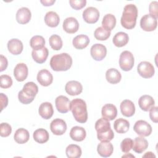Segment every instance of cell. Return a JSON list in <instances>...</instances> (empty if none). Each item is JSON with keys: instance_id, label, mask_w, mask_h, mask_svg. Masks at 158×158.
<instances>
[{"instance_id": "1", "label": "cell", "mask_w": 158, "mask_h": 158, "mask_svg": "<svg viewBox=\"0 0 158 158\" xmlns=\"http://www.w3.org/2000/svg\"><path fill=\"white\" fill-rule=\"evenodd\" d=\"M138 17V9L135 4H130L124 7L120 19L121 25L126 29L133 28L136 23Z\"/></svg>"}, {"instance_id": "2", "label": "cell", "mask_w": 158, "mask_h": 158, "mask_svg": "<svg viewBox=\"0 0 158 158\" xmlns=\"http://www.w3.org/2000/svg\"><path fill=\"white\" fill-rule=\"evenodd\" d=\"M70 110L72 111L75 120L84 123L88 120V112L85 101L81 99L76 98L70 102Z\"/></svg>"}, {"instance_id": "3", "label": "cell", "mask_w": 158, "mask_h": 158, "mask_svg": "<svg viewBox=\"0 0 158 158\" xmlns=\"http://www.w3.org/2000/svg\"><path fill=\"white\" fill-rule=\"evenodd\" d=\"M72 65V59L67 53L53 56L50 60V66L54 71H67Z\"/></svg>"}, {"instance_id": "4", "label": "cell", "mask_w": 158, "mask_h": 158, "mask_svg": "<svg viewBox=\"0 0 158 158\" xmlns=\"http://www.w3.org/2000/svg\"><path fill=\"white\" fill-rule=\"evenodd\" d=\"M95 130L97 131V138L101 141H110L114 136V132L110 128L109 120L101 118L95 123Z\"/></svg>"}, {"instance_id": "5", "label": "cell", "mask_w": 158, "mask_h": 158, "mask_svg": "<svg viewBox=\"0 0 158 158\" xmlns=\"http://www.w3.org/2000/svg\"><path fill=\"white\" fill-rule=\"evenodd\" d=\"M38 92V87L34 82H27L18 94L19 100L22 104H28L34 100Z\"/></svg>"}, {"instance_id": "6", "label": "cell", "mask_w": 158, "mask_h": 158, "mask_svg": "<svg viewBox=\"0 0 158 158\" xmlns=\"http://www.w3.org/2000/svg\"><path fill=\"white\" fill-rule=\"evenodd\" d=\"M134 57L132 53L128 51H123L119 58V65L123 71L130 70L134 65Z\"/></svg>"}, {"instance_id": "7", "label": "cell", "mask_w": 158, "mask_h": 158, "mask_svg": "<svg viewBox=\"0 0 158 158\" xmlns=\"http://www.w3.org/2000/svg\"><path fill=\"white\" fill-rule=\"evenodd\" d=\"M157 26V20L151 14H146L140 20V27L146 31H152L156 30Z\"/></svg>"}, {"instance_id": "8", "label": "cell", "mask_w": 158, "mask_h": 158, "mask_svg": "<svg viewBox=\"0 0 158 158\" xmlns=\"http://www.w3.org/2000/svg\"><path fill=\"white\" fill-rule=\"evenodd\" d=\"M137 71L139 75L144 78H151L155 73L152 64L147 61L141 62L138 65Z\"/></svg>"}, {"instance_id": "9", "label": "cell", "mask_w": 158, "mask_h": 158, "mask_svg": "<svg viewBox=\"0 0 158 158\" xmlns=\"http://www.w3.org/2000/svg\"><path fill=\"white\" fill-rule=\"evenodd\" d=\"M133 130L141 136H148L152 133V127L147 122L139 120L136 122L133 127Z\"/></svg>"}, {"instance_id": "10", "label": "cell", "mask_w": 158, "mask_h": 158, "mask_svg": "<svg viewBox=\"0 0 158 158\" xmlns=\"http://www.w3.org/2000/svg\"><path fill=\"white\" fill-rule=\"evenodd\" d=\"M83 18L88 23H94L99 18V12L96 7H88L83 10Z\"/></svg>"}, {"instance_id": "11", "label": "cell", "mask_w": 158, "mask_h": 158, "mask_svg": "<svg viewBox=\"0 0 158 158\" xmlns=\"http://www.w3.org/2000/svg\"><path fill=\"white\" fill-rule=\"evenodd\" d=\"M90 53L92 57L97 61H100L104 59L106 56L107 49L106 46L102 44H94L90 49Z\"/></svg>"}, {"instance_id": "12", "label": "cell", "mask_w": 158, "mask_h": 158, "mask_svg": "<svg viewBox=\"0 0 158 158\" xmlns=\"http://www.w3.org/2000/svg\"><path fill=\"white\" fill-rule=\"evenodd\" d=\"M50 129L54 135H62L67 130V124L64 120L56 118L51 122Z\"/></svg>"}, {"instance_id": "13", "label": "cell", "mask_w": 158, "mask_h": 158, "mask_svg": "<svg viewBox=\"0 0 158 158\" xmlns=\"http://www.w3.org/2000/svg\"><path fill=\"white\" fill-rule=\"evenodd\" d=\"M56 107L60 113H67L70 110V101L68 98L65 96H59L55 100Z\"/></svg>"}, {"instance_id": "14", "label": "cell", "mask_w": 158, "mask_h": 158, "mask_svg": "<svg viewBox=\"0 0 158 158\" xmlns=\"http://www.w3.org/2000/svg\"><path fill=\"white\" fill-rule=\"evenodd\" d=\"M28 73V67L24 63H19L14 68V75L18 81H24L27 78Z\"/></svg>"}, {"instance_id": "15", "label": "cell", "mask_w": 158, "mask_h": 158, "mask_svg": "<svg viewBox=\"0 0 158 158\" xmlns=\"http://www.w3.org/2000/svg\"><path fill=\"white\" fill-rule=\"evenodd\" d=\"M65 90L68 94L70 96H76L81 94L83 91V86L79 81L71 80L66 83Z\"/></svg>"}, {"instance_id": "16", "label": "cell", "mask_w": 158, "mask_h": 158, "mask_svg": "<svg viewBox=\"0 0 158 158\" xmlns=\"http://www.w3.org/2000/svg\"><path fill=\"white\" fill-rule=\"evenodd\" d=\"M37 80L41 85L48 86L52 83L53 77L49 71L46 69H42L37 74Z\"/></svg>"}, {"instance_id": "17", "label": "cell", "mask_w": 158, "mask_h": 158, "mask_svg": "<svg viewBox=\"0 0 158 158\" xmlns=\"http://www.w3.org/2000/svg\"><path fill=\"white\" fill-rule=\"evenodd\" d=\"M79 28V23L77 20L72 17L66 18L63 22V29L68 33H75Z\"/></svg>"}, {"instance_id": "18", "label": "cell", "mask_w": 158, "mask_h": 158, "mask_svg": "<svg viewBox=\"0 0 158 158\" xmlns=\"http://www.w3.org/2000/svg\"><path fill=\"white\" fill-rule=\"evenodd\" d=\"M101 114L103 118L107 120H113L117 115V107L112 104H106L101 110Z\"/></svg>"}, {"instance_id": "19", "label": "cell", "mask_w": 158, "mask_h": 158, "mask_svg": "<svg viewBox=\"0 0 158 158\" xmlns=\"http://www.w3.org/2000/svg\"><path fill=\"white\" fill-rule=\"evenodd\" d=\"M114 148L110 141H101L97 146V151L98 154L103 157H107L113 153Z\"/></svg>"}, {"instance_id": "20", "label": "cell", "mask_w": 158, "mask_h": 158, "mask_svg": "<svg viewBox=\"0 0 158 158\" xmlns=\"http://www.w3.org/2000/svg\"><path fill=\"white\" fill-rule=\"evenodd\" d=\"M31 11L27 7H21L16 13V20L20 24H26L28 23L31 19Z\"/></svg>"}, {"instance_id": "21", "label": "cell", "mask_w": 158, "mask_h": 158, "mask_svg": "<svg viewBox=\"0 0 158 158\" xmlns=\"http://www.w3.org/2000/svg\"><path fill=\"white\" fill-rule=\"evenodd\" d=\"M120 110L122 114L125 117H130L135 112V106L133 102L128 99L123 100L120 104Z\"/></svg>"}, {"instance_id": "22", "label": "cell", "mask_w": 158, "mask_h": 158, "mask_svg": "<svg viewBox=\"0 0 158 158\" xmlns=\"http://www.w3.org/2000/svg\"><path fill=\"white\" fill-rule=\"evenodd\" d=\"M23 43L20 40L12 38L7 43V49L13 55H19L23 51Z\"/></svg>"}, {"instance_id": "23", "label": "cell", "mask_w": 158, "mask_h": 158, "mask_svg": "<svg viewBox=\"0 0 158 158\" xmlns=\"http://www.w3.org/2000/svg\"><path fill=\"white\" fill-rule=\"evenodd\" d=\"M39 114L44 119L48 120L52 117L54 114L53 107L51 103L44 102L41 104L39 107Z\"/></svg>"}, {"instance_id": "24", "label": "cell", "mask_w": 158, "mask_h": 158, "mask_svg": "<svg viewBox=\"0 0 158 158\" xmlns=\"http://www.w3.org/2000/svg\"><path fill=\"white\" fill-rule=\"evenodd\" d=\"M155 101L153 98L149 95H143L138 99V105L140 109L145 112L149 111L151 107L154 106Z\"/></svg>"}, {"instance_id": "25", "label": "cell", "mask_w": 158, "mask_h": 158, "mask_svg": "<svg viewBox=\"0 0 158 158\" xmlns=\"http://www.w3.org/2000/svg\"><path fill=\"white\" fill-rule=\"evenodd\" d=\"M49 51L46 47H43V48L37 50H33L31 52V56L33 60L38 64L44 63L46 60Z\"/></svg>"}, {"instance_id": "26", "label": "cell", "mask_w": 158, "mask_h": 158, "mask_svg": "<svg viewBox=\"0 0 158 158\" xmlns=\"http://www.w3.org/2000/svg\"><path fill=\"white\" fill-rule=\"evenodd\" d=\"M86 136V133L81 127L75 126L72 128L70 131V136L72 139L75 141H82L85 139Z\"/></svg>"}, {"instance_id": "27", "label": "cell", "mask_w": 158, "mask_h": 158, "mask_svg": "<svg viewBox=\"0 0 158 158\" xmlns=\"http://www.w3.org/2000/svg\"><path fill=\"white\" fill-rule=\"evenodd\" d=\"M148 147V141L143 137H136L133 141L132 149L136 153L141 154Z\"/></svg>"}, {"instance_id": "28", "label": "cell", "mask_w": 158, "mask_h": 158, "mask_svg": "<svg viewBox=\"0 0 158 158\" xmlns=\"http://www.w3.org/2000/svg\"><path fill=\"white\" fill-rule=\"evenodd\" d=\"M122 75L120 72L116 69L110 68L106 72V78L111 84H117L121 80Z\"/></svg>"}, {"instance_id": "29", "label": "cell", "mask_w": 158, "mask_h": 158, "mask_svg": "<svg viewBox=\"0 0 158 158\" xmlns=\"http://www.w3.org/2000/svg\"><path fill=\"white\" fill-rule=\"evenodd\" d=\"M14 138L18 144H24L27 143L30 138V134L27 130L20 128L16 130L14 133Z\"/></svg>"}, {"instance_id": "30", "label": "cell", "mask_w": 158, "mask_h": 158, "mask_svg": "<svg viewBox=\"0 0 158 158\" xmlns=\"http://www.w3.org/2000/svg\"><path fill=\"white\" fill-rule=\"evenodd\" d=\"M89 43V39L85 35H79L75 36L73 41V46L77 49H83L87 47Z\"/></svg>"}, {"instance_id": "31", "label": "cell", "mask_w": 158, "mask_h": 158, "mask_svg": "<svg viewBox=\"0 0 158 158\" xmlns=\"http://www.w3.org/2000/svg\"><path fill=\"white\" fill-rule=\"evenodd\" d=\"M60 22V18L58 14L54 11L48 12L44 16L45 23L50 27H56Z\"/></svg>"}, {"instance_id": "32", "label": "cell", "mask_w": 158, "mask_h": 158, "mask_svg": "<svg viewBox=\"0 0 158 158\" xmlns=\"http://www.w3.org/2000/svg\"><path fill=\"white\" fill-rule=\"evenodd\" d=\"M129 41L128 35L122 31H120L117 33L112 39V42L118 48L123 47L125 46Z\"/></svg>"}, {"instance_id": "33", "label": "cell", "mask_w": 158, "mask_h": 158, "mask_svg": "<svg viewBox=\"0 0 158 158\" xmlns=\"http://www.w3.org/2000/svg\"><path fill=\"white\" fill-rule=\"evenodd\" d=\"M129 128V122L122 118L115 120L114 123V128L118 133H125L128 131Z\"/></svg>"}, {"instance_id": "34", "label": "cell", "mask_w": 158, "mask_h": 158, "mask_svg": "<svg viewBox=\"0 0 158 158\" xmlns=\"http://www.w3.org/2000/svg\"><path fill=\"white\" fill-rule=\"evenodd\" d=\"M33 136L34 140L40 144L46 143L49 138V133L44 128H39L36 130L33 133Z\"/></svg>"}, {"instance_id": "35", "label": "cell", "mask_w": 158, "mask_h": 158, "mask_svg": "<svg viewBox=\"0 0 158 158\" xmlns=\"http://www.w3.org/2000/svg\"><path fill=\"white\" fill-rule=\"evenodd\" d=\"M116 25V19L115 17L111 14H107L105 15L102 19V27L107 31H110Z\"/></svg>"}, {"instance_id": "36", "label": "cell", "mask_w": 158, "mask_h": 158, "mask_svg": "<svg viewBox=\"0 0 158 158\" xmlns=\"http://www.w3.org/2000/svg\"><path fill=\"white\" fill-rule=\"evenodd\" d=\"M65 153L69 158H78L81 155V149L77 144H69L65 150Z\"/></svg>"}, {"instance_id": "37", "label": "cell", "mask_w": 158, "mask_h": 158, "mask_svg": "<svg viewBox=\"0 0 158 158\" xmlns=\"http://www.w3.org/2000/svg\"><path fill=\"white\" fill-rule=\"evenodd\" d=\"M30 46L33 50H37L44 47L45 40L42 36L35 35L33 36L30 41Z\"/></svg>"}, {"instance_id": "38", "label": "cell", "mask_w": 158, "mask_h": 158, "mask_svg": "<svg viewBox=\"0 0 158 158\" xmlns=\"http://www.w3.org/2000/svg\"><path fill=\"white\" fill-rule=\"evenodd\" d=\"M49 44L51 48L56 51L60 50L62 47V40L61 38L57 35H52L49 39Z\"/></svg>"}, {"instance_id": "39", "label": "cell", "mask_w": 158, "mask_h": 158, "mask_svg": "<svg viewBox=\"0 0 158 158\" xmlns=\"http://www.w3.org/2000/svg\"><path fill=\"white\" fill-rule=\"evenodd\" d=\"M95 38L98 40L104 41L109 38L110 36V31L106 30L104 28L100 27L97 28L94 33Z\"/></svg>"}, {"instance_id": "40", "label": "cell", "mask_w": 158, "mask_h": 158, "mask_svg": "<svg viewBox=\"0 0 158 158\" xmlns=\"http://www.w3.org/2000/svg\"><path fill=\"white\" fill-rule=\"evenodd\" d=\"M133 141L130 138H125L124 139L122 140L120 144V148L122 152L127 153L129 152L133 147Z\"/></svg>"}, {"instance_id": "41", "label": "cell", "mask_w": 158, "mask_h": 158, "mask_svg": "<svg viewBox=\"0 0 158 158\" xmlns=\"http://www.w3.org/2000/svg\"><path fill=\"white\" fill-rule=\"evenodd\" d=\"M0 86L2 88H9L12 85V78L7 75H2L0 77Z\"/></svg>"}, {"instance_id": "42", "label": "cell", "mask_w": 158, "mask_h": 158, "mask_svg": "<svg viewBox=\"0 0 158 158\" xmlns=\"http://www.w3.org/2000/svg\"><path fill=\"white\" fill-rule=\"evenodd\" d=\"M12 132L11 126L7 123H1L0 125V135L1 137H7Z\"/></svg>"}, {"instance_id": "43", "label": "cell", "mask_w": 158, "mask_h": 158, "mask_svg": "<svg viewBox=\"0 0 158 158\" xmlns=\"http://www.w3.org/2000/svg\"><path fill=\"white\" fill-rule=\"evenodd\" d=\"M69 3L70 4V6L73 9L75 10H80L86 6V0H70Z\"/></svg>"}, {"instance_id": "44", "label": "cell", "mask_w": 158, "mask_h": 158, "mask_svg": "<svg viewBox=\"0 0 158 158\" xmlns=\"http://www.w3.org/2000/svg\"><path fill=\"white\" fill-rule=\"evenodd\" d=\"M158 2L156 1H152L149 6V11L151 15L154 16L156 19L158 17Z\"/></svg>"}, {"instance_id": "45", "label": "cell", "mask_w": 158, "mask_h": 158, "mask_svg": "<svg viewBox=\"0 0 158 158\" xmlns=\"http://www.w3.org/2000/svg\"><path fill=\"white\" fill-rule=\"evenodd\" d=\"M157 109H158V107L157 106H153L149 110V111L150 118L154 123H157V122H158Z\"/></svg>"}, {"instance_id": "46", "label": "cell", "mask_w": 158, "mask_h": 158, "mask_svg": "<svg viewBox=\"0 0 158 158\" xmlns=\"http://www.w3.org/2000/svg\"><path fill=\"white\" fill-rule=\"evenodd\" d=\"M0 98H1V110L2 111L5 107H7L8 104V98L6 95L3 93H0Z\"/></svg>"}, {"instance_id": "47", "label": "cell", "mask_w": 158, "mask_h": 158, "mask_svg": "<svg viewBox=\"0 0 158 158\" xmlns=\"http://www.w3.org/2000/svg\"><path fill=\"white\" fill-rule=\"evenodd\" d=\"M0 61H1V66H0V71L2 72L4 70L7 69V65H8V62L6 57H4L2 55L0 56Z\"/></svg>"}, {"instance_id": "48", "label": "cell", "mask_w": 158, "mask_h": 158, "mask_svg": "<svg viewBox=\"0 0 158 158\" xmlns=\"http://www.w3.org/2000/svg\"><path fill=\"white\" fill-rule=\"evenodd\" d=\"M41 3L44 6H52L55 2V0H44V1H40Z\"/></svg>"}, {"instance_id": "49", "label": "cell", "mask_w": 158, "mask_h": 158, "mask_svg": "<svg viewBox=\"0 0 158 158\" xmlns=\"http://www.w3.org/2000/svg\"><path fill=\"white\" fill-rule=\"evenodd\" d=\"M147 156L151 157H156L155 155L152 152H146V154L143 157H147Z\"/></svg>"}]
</instances>
